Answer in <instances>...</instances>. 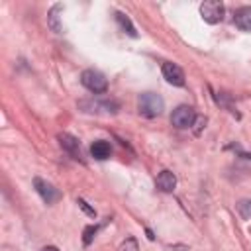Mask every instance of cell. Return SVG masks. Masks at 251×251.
Instances as JSON below:
<instances>
[{"mask_svg": "<svg viewBox=\"0 0 251 251\" xmlns=\"http://www.w3.org/2000/svg\"><path fill=\"white\" fill-rule=\"evenodd\" d=\"M120 251H139V247H137V241L133 239V237H127L122 245H120Z\"/></svg>", "mask_w": 251, "mask_h": 251, "instance_id": "cell-16", "label": "cell"}, {"mask_svg": "<svg viewBox=\"0 0 251 251\" xmlns=\"http://www.w3.org/2000/svg\"><path fill=\"white\" fill-rule=\"evenodd\" d=\"M80 82H82L84 88H88V90L94 92V94H102V92L108 90V80H106V76H104L100 71H96V69H86V71H82Z\"/></svg>", "mask_w": 251, "mask_h": 251, "instance_id": "cell-2", "label": "cell"}, {"mask_svg": "<svg viewBox=\"0 0 251 251\" xmlns=\"http://www.w3.org/2000/svg\"><path fill=\"white\" fill-rule=\"evenodd\" d=\"M233 24L241 31H251V6H241L233 14Z\"/></svg>", "mask_w": 251, "mask_h": 251, "instance_id": "cell-8", "label": "cell"}, {"mask_svg": "<svg viewBox=\"0 0 251 251\" xmlns=\"http://www.w3.org/2000/svg\"><path fill=\"white\" fill-rule=\"evenodd\" d=\"M163 108H165V102H163V98H161L159 94H155V92H141V94L137 96V110H139V114L145 116V118H155V116H159V114L163 112Z\"/></svg>", "mask_w": 251, "mask_h": 251, "instance_id": "cell-1", "label": "cell"}, {"mask_svg": "<svg viewBox=\"0 0 251 251\" xmlns=\"http://www.w3.org/2000/svg\"><path fill=\"white\" fill-rule=\"evenodd\" d=\"M116 22H118V25H120V29H122L124 33H127L129 37H137L135 25L131 24V20H129L124 12H116Z\"/></svg>", "mask_w": 251, "mask_h": 251, "instance_id": "cell-13", "label": "cell"}, {"mask_svg": "<svg viewBox=\"0 0 251 251\" xmlns=\"http://www.w3.org/2000/svg\"><path fill=\"white\" fill-rule=\"evenodd\" d=\"M224 14H226V8L220 0H206L200 4V16L204 22L208 24H218L224 20Z\"/></svg>", "mask_w": 251, "mask_h": 251, "instance_id": "cell-3", "label": "cell"}, {"mask_svg": "<svg viewBox=\"0 0 251 251\" xmlns=\"http://www.w3.org/2000/svg\"><path fill=\"white\" fill-rule=\"evenodd\" d=\"M76 204H78V208H82L90 218H94V216H96V210H94V208H90V206H88V202H84L82 198H78V200H76Z\"/></svg>", "mask_w": 251, "mask_h": 251, "instance_id": "cell-17", "label": "cell"}, {"mask_svg": "<svg viewBox=\"0 0 251 251\" xmlns=\"http://www.w3.org/2000/svg\"><path fill=\"white\" fill-rule=\"evenodd\" d=\"M161 73H163V76H165V80L169 84H173V86H184V73H182V69L178 65H175V63H163Z\"/></svg>", "mask_w": 251, "mask_h": 251, "instance_id": "cell-7", "label": "cell"}, {"mask_svg": "<svg viewBox=\"0 0 251 251\" xmlns=\"http://www.w3.org/2000/svg\"><path fill=\"white\" fill-rule=\"evenodd\" d=\"M33 188L37 190V194L41 196V200H43L45 204H53V202L59 198V190H57L51 182H47V180H43V178H39V176L33 178Z\"/></svg>", "mask_w": 251, "mask_h": 251, "instance_id": "cell-6", "label": "cell"}, {"mask_svg": "<svg viewBox=\"0 0 251 251\" xmlns=\"http://www.w3.org/2000/svg\"><path fill=\"white\" fill-rule=\"evenodd\" d=\"M194 120H196L194 108H192V106H186V104L175 108L173 114H171V124H173L175 127H178V129L190 127V126L194 124Z\"/></svg>", "mask_w": 251, "mask_h": 251, "instance_id": "cell-4", "label": "cell"}, {"mask_svg": "<svg viewBox=\"0 0 251 251\" xmlns=\"http://www.w3.org/2000/svg\"><path fill=\"white\" fill-rule=\"evenodd\" d=\"M63 12V4H55L51 10H49V14H47V25L55 31V33H61L63 31V25H61V22H59V14Z\"/></svg>", "mask_w": 251, "mask_h": 251, "instance_id": "cell-12", "label": "cell"}, {"mask_svg": "<svg viewBox=\"0 0 251 251\" xmlns=\"http://www.w3.org/2000/svg\"><path fill=\"white\" fill-rule=\"evenodd\" d=\"M57 139H59V145H61L67 153H71V155H75V157L78 155V151H80V141H78L75 135H71V133L65 131V133H59Z\"/></svg>", "mask_w": 251, "mask_h": 251, "instance_id": "cell-10", "label": "cell"}, {"mask_svg": "<svg viewBox=\"0 0 251 251\" xmlns=\"http://www.w3.org/2000/svg\"><path fill=\"white\" fill-rule=\"evenodd\" d=\"M80 108L84 112H106V114H116L120 104L116 100H82Z\"/></svg>", "mask_w": 251, "mask_h": 251, "instance_id": "cell-5", "label": "cell"}, {"mask_svg": "<svg viewBox=\"0 0 251 251\" xmlns=\"http://www.w3.org/2000/svg\"><path fill=\"white\" fill-rule=\"evenodd\" d=\"M155 184H157V188L161 192H173L175 186H176V176L171 171H161L159 176H157V180H155Z\"/></svg>", "mask_w": 251, "mask_h": 251, "instance_id": "cell-9", "label": "cell"}, {"mask_svg": "<svg viewBox=\"0 0 251 251\" xmlns=\"http://www.w3.org/2000/svg\"><path fill=\"white\" fill-rule=\"evenodd\" d=\"M204 126H206V118H198V120H196V127H194V133L198 135V133H200V129H202Z\"/></svg>", "mask_w": 251, "mask_h": 251, "instance_id": "cell-18", "label": "cell"}, {"mask_svg": "<svg viewBox=\"0 0 251 251\" xmlns=\"http://www.w3.org/2000/svg\"><path fill=\"white\" fill-rule=\"evenodd\" d=\"M96 231H98L96 226H86V227H84V233H82V235H84V237H82V243H84V245H90V241L94 239Z\"/></svg>", "mask_w": 251, "mask_h": 251, "instance_id": "cell-15", "label": "cell"}, {"mask_svg": "<svg viewBox=\"0 0 251 251\" xmlns=\"http://www.w3.org/2000/svg\"><path fill=\"white\" fill-rule=\"evenodd\" d=\"M110 153H112V147H110V143L104 141V139H96V141L90 145V155H92L94 159H98V161L108 159Z\"/></svg>", "mask_w": 251, "mask_h": 251, "instance_id": "cell-11", "label": "cell"}, {"mask_svg": "<svg viewBox=\"0 0 251 251\" xmlns=\"http://www.w3.org/2000/svg\"><path fill=\"white\" fill-rule=\"evenodd\" d=\"M41 251H59V249H57V247H53V245H47V247H43Z\"/></svg>", "mask_w": 251, "mask_h": 251, "instance_id": "cell-19", "label": "cell"}, {"mask_svg": "<svg viewBox=\"0 0 251 251\" xmlns=\"http://www.w3.org/2000/svg\"><path fill=\"white\" fill-rule=\"evenodd\" d=\"M237 212L241 214V218L249 220V218H251V200H249V198L239 200V202H237Z\"/></svg>", "mask_w": 251, "mask_h": 251, "instance_id": "cell-14", "label": "cell"}]
</instances>
